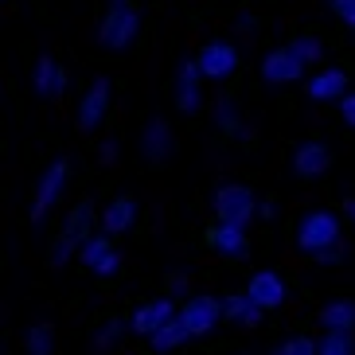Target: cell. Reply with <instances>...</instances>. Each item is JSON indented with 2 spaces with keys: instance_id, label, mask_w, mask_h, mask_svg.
Wrapping results in <instances>:
<instances>
[{
  "instance_id": "obj_1",
  "label": "cell",
  "mask_w": 355,
  "mask_h": 355,
  "mask_svg": "<svg viewBox=\"0 0 355 355\" xmlns=\"http://www.w3.org/2000/svg\"><path fill=\"white\" fill-rule=\"evenodd\" d=\"M90 223H94V203H90V199L74 203L67 223H63V230H59V239H55V246H51V266H67L74 254H83V246L94 239V234H90Z\"/></svg>"
},
{
  "instance_id": "obj_2",
  "label": "cell",
  "mask_w": 355,
  "mask_h": 355,
  "mask_svg": "<svg viewBox=\"0 0 355 355\" xmlns=\"http://www.w3.org/2000/svg\"><path fill=\"white\" fill-rule=\"evenodd\" d=\"M297 246L304 254H324V250H336L340 246V219L332 211H309L297 227Z\"/></svg>"
},
{
  "instance_id": "obj_3",
  "label": "cell",
  "mask_w": 355,
  "mask_h": 355,
  "mask_svg": "<svg viewBox=\"0 0 355 355\" xmlns=\"http://www.w3.org/2000/svg\"><path fill=\"white\" fill-rule=\"evenodd\" d=\"M254 191L246 188V184H223L219 191H215V215H219V223H227V227H239L246 230L254 219Z\"/></svg>"
},
{
  "instance_id": "obj_4",
  "label": "cell",
  "mask_w": 355,
  "mask_h": 355,
  "mask_svg": "<svg viewBox=\"0 0 355 355\" xmlns=\"http://www.w3.org/2000/svg\"><path fill=\"white\" fill-rule=\"evenodd\" d=\"M137 28H141V12L133 4H110V12L102 16V28H98V40L114 51H121V47L133 43Z\"/></svg>"
},
{
  "instance_id": "obj_5",
  "label": "cell",
  "mask_w": 355,
  "mask_h": 355,
  "mask_svg": "<svg viewBox=\"0 0 355 355\" xmlns=\"http://www.w3.org/2000/svg\"><path fill=\"white\" fill-rule=\"evenodd\" d=\"M196 63H199V71H203V78L223 83V78L234 74V67H239V51H234V43L211 40V43H203V47L196 51Z\"/></svg>"
},
{
  "instance_id": "obj_6",
  "label": "cell",
  "mask_w": 355,
  "mask_h": 355,
  "mask_svg": "<svg viewBox=\"0 0 355 355\" xmlns=\"http://www.w3.org/2000/svg\"><path fill=\"white\" fill-rule=\"evenodd\" d=\"M304 71H309V63H304L293 47H277V51H270L261 59V78L270 86H289V83H297Z\"/></svg>"
},
{
  "instance_id": "obj_7",
  "label": "cell",
  "mask_w": 355,
  "mask_h": 355,
  "mask_svg": "<svg viewBox=\"0 0 355 355\" xmlns=\"http://www.w3.org/2000/svg\"><path fill=\"white\" fill-rule=\"evenodd\" d=\"M180 316H184V324H188L191 336H207L211 328L223 320V301H215V297H207V293H196V297L180 309Z\"/></svg>"
},
{
  "instance_id": "obj_8",
  "label": "cell",
  "mask_w": 355,
  "mask_h": 355,
  "mask_svg": "<svg viewBox=\"0 0 355 355\" xmlns=\"http://www.w3.org/2000/svg\"><path fill=\"white\" fill-rule=\"evenodd\" d=\"M67 172H71L67 160H55V164L43 172L40 188H35V203H32V223H43V215L55 207V199H59V191H63V184H67Z\"/></svg>"
},
{
  "instance_id": "obj_9",
  "label": "cell",
  "mask_w": 355,
  "mask_h": 355,
  "mask_svg": "<svg viewBox=\"0 0 355 355\" xmlns=\"http://www.w3.org/2000/svg\"><path fill=\"white\" fill-rule=\"evenodd\" d=\"M83 266L90 273H98V277H110V273L121 266V258H117V246H114V234H94V239L83 246Z\"/></svg>"
},
{
  "instance_id": "obj_10",
  "label": "cell",
  "mask_w": 355,
  "mask_h": 355,
  "mask_svg": "<svg viewBox=\"0 0 355 355\" xmlns=\"http://www.w3.org/2000/svg\"><path fill=\"white\" fill-rule=\"evenodd\" d=\"M328 168H332V153L320 141H304L293 153V172H297V180H320Z\"/></svg>"
},
{
  "instance_id": "obj_11",
  "label": "cell",
  "mask_w": 355,
  "mask_h": 355,
  "mask_svg": "<svg viewBox=\"0 0 355 355\" xmlns=\"http://www.w3.org/2000/svg\"><path fill=\"white\" fill-rule=\"evenodd\" d=\"M246 297L258 304L261 313H270V309H282V304H285V282L277 277V273L261 270V273H254V277H250V285H246Z\"/></svg>"
},
{
  "instance_id": "obj_12",
  "label": "cell",
  "mask_w": 355,
  "mask_h": 355,
  "mask_svg": "<svg viewBox=\"0 0 355 355\" xmlns=\"http://www.w3.org/2000/svg\"><path fill=\"white\" fill-rule=\"evenodd\" d=\"M176 316H180V313H176V304L168 301V297H160V301L141 304V309L133 313V324H129V328H133L137 336H153V332H160L168 320H176Z\"/></svg>"
},
{
  "instance_id": "obj_13",
  "label": "cell",
  "mask_w": 355,
  "mask_h": 355,
  "mask_svg": "<svg viewBox=\"0 0 355 355\" xmlns=\"http://www.w3.org/2000/svg\"><path fill=\"white\" fill-rule=\"evenodd\" d=\"M203 242H207L211 250L227 254V258H239V254L250 250V239H246V230L227 227V223H211V227L203 230Z\"/></svg>"
},
{
  "instance_id": "obj_14",
  "label": "cell",
  "mask_w": 355,
  "mask_h": 355,
  "mask_svg": "<svg viewBox=\"0 0 355 355\" xmlns=\"http://www.w3.org/2000/svg\"><path fill=\"white\" fill-rule=\"evenodd\" d=\"M105 110H110V83H105V78H98V83L86 90L83 105H78V129H83V133L98 129V121L105 117Z\"/></svg>"
},
{
  "instance_id": "obj_15",
  "label": "cell",
  "mask_w": 355,
  "mask_h": 355,
  "mask_svg": "<svg viewBox=\"0 0 355 355\" xmlns=\"http://www.w3.org/2000/svg\"><path fill=\"white\" fill-rule=\"evenodd\" d=\"M344 90H347V74L340 67H328V71L309 78V98L313 102H340V98H347Z\"/></svg>"
},
{
  "instance_id": "obj_16",
  "label": "cell",
  "mask_w": 355,
  "mask_h": 355,
  "mask_svg": "<svg viewBox=\"0 0 355 355\" xmlns=\"http://www.w3.org/2000/svg\"><path fill=\"white\" fill-rule=\"evenodd\" d=\"M35 90L43 98H63V90H67V71L55 63L51 55H40L35 59Z\"/></svg>"
},
{
  "instance_id": "obj_17",
  "label": "cell",
  "mask_w": 355,
  "mask_h": 355,
  "mask_svg": "<svg viewBox=\"0 0 355 355\" xmlns=\"http://www.w3.org/2000/svg\"><path fill=\"white\" fill-rule=\"evenodd\" d=\"M199 83H203V71H199V63H196V59L180 67V90H176V105L184 110V114H196V110H199Z\"/></svg>"
},
{
  "instance_id": "obj_18",
  "label": "cell",
  "mask_w": 355,
  "mask_h": 355,
  "mask_svg": "<svg viewBox=\"0 0 355 355\" xmlns=\"http://www.w3.org/2000/svg\"><path fill=\"white\" fill-rule=\"evenodd\" d=\"M168 153H172V125L164 117H153L145 125V157L160 164V160H168Z\"/></svg>"
},
{
  "instance_id": "obj_19",
  "label": "cell",
  "mask_w": 355,
  "mask_h": 355,
  "mask_svg": "<svg viewBox=\"0 0 355 355\" xmlns=\"http://www.w3.org/2000/svg\"><path fill=\"white\" fill-rule=\"evenodd\" d=\"M316 320L324 324V332H355V304L352 301H328Z\"/></svg>"
},
{
  "instance_id": "obj_20",
  "label": "cell",
  "mask_w": 355,
  "mask_h": 355,
  "mask_svg": "<svg viewBox=\"0 0 355 355\" xmlns=\"http://www.w3.org/2000/svg\"><path fill=\"white\" fill-rule=\"evenodd\" d=\"M133 215H137V203H133L129 196L114 199V203H110V207L102 211V230L117 239L121 230H129V227H133Z\"/></svg>"
},
{
  "instance_id": "obj_21",
  "label": "cell",
  "mask_w": 355,
  "mask_h": 355,
  "mask_svg": "<svg viewBox=\"0 0 355 355\" xmlns=\"http://www.w3.org/2000/svg\"><path fill=\"white\" fill-rule=\"evenodd\" d=\"M261 316V309L246 297V293H230L227 301H223V320H234V324H246V328H254Z\"/></svg>"
},
{
  "instance_id": "obj_22",
  "label": "cell",
  "mask_w": 355,
  "mask_h": 355,
  "mask_svg": "<svg viewBox=\"0 0 355 355\" xmlns=\"http://www.w3.org/2000/svg\"><path fill=\"white\" fill-rule=\"evenodd\" d=\"M148 340H153V352H172V347H180L184 340H191V332H188V324H184V316H176V320H168L164 328L153 332Z\"/></svg>"
},
{
  "instance_id": "obj_23",
  "label": "cell",
  "mask_w": 355,
  "mask_h": 355,
  "mask_svg": "<svg viewBox=\"0 0 355 355\" xmlns=\"http://www.w3.org/2000/svg\"><path fill=\"white\" fill-rule=\"evenodd\" d=\"M320 355H355V332H324Z\"/></svg>"
},
{
  "instance_id": "obj_24",
  "label": "cell",
  "mask_w": 355,
  "mask_h": 355,
  "mask_svg": "<svg viewBox=\"0 0 355 355\" xmlns=\"http://www.w3.org/2000/svg\"><path fill=\"white\" fill-rule=\"evenodd\" d=\"M51 340H55V328L47 320H40L28 332V355H51Z\"/></svg>"
},
{
  "instance_id": "obj_25",
  "label": "cell",
  "mask_w": 355,
  "mask_h": 355,
  "mask_svg": "<svg viewBox=\"0 0 355 355\" xmlns=\"http://www.w3.org/2000/svg\"><path fill=\"white\" fill-rule=\"evenodd\" d=\"M273 355H320V344L309 340V336H289V340H285Z\"/></svg>"
},
{
  "instance_id": "obj_26",
  "label": "cell",
  "mask_w": 355,
  "mask_h": 355,
  "mask_svg": "<svg viewBox=\"0 0 355 355\" xmlns=\"http://www.w3.org/2000/svg\"><path fill=\"white\" fill-rule=\"evenodd\" d=\"M289 47L301 55L304 63H316V59H320V43H316V40H304V35H301V40H293Z\"/></svg>"
},
{
  "instance_id": "obj_27",
  "label": "cell",
  "mask_w": 355,
  "mask_h": 355,
  "mask_svg": "<svg viewBox=\"0 0 355 355\" xmlns=\"http://www.w3.org/2000/svg\"><path fill=\"white\" fill-rule=\"evenodd\" d=\"M332 8H336V16H340V20L355 28V0H332Z\"/></svg>"
},
{
  "instance_id": "obj_28",
  "label": "cell",
  "mask_w": 355,
  "mask_h": 355,
  "mask_svg": "<svg viewBox=\"0 0 355 355\" xmlns=\"http://www.w3.org/2000/svg\"><path fill=\"white\" fill-rule=\"evenodd\" d=\"M340 117H344V125H352V129H355V94L340 98Z\"/></svg>"
},
{
  "instance_id": "obj_29",
  "label": "cell",
  "mask_w": 355,
  "mask_h": 355,
  "mask_svg": "<svg viewBox=\"0 0 355 355\" xmlns=\"http://www.w3.org/2000/svg\"><path fill=\"white\" fill-rule=\"evenodd\" d=\"M344 258V250L336 254V250H324V254H316V266H336V261Z\"/></svg>"
},
{
  "instance_id": "obj_30",
  "label": "cell",
  "mask_w": 355,
  "mask_h": 355,
  "mask_svg": "<svg viewBox=\"0 0 355 355\" xmlns=\"http://www.w3.org/2000/svg\"><path fill=\"white\" fill-rule=\"evenodd\" d=\"M117 332H121V324H110V328H105V332H102V344H110V340H114Z\"/></svg>"
},
{
  "instance_id": "obj_31",
  "label": "cell",
  "mask_w": 355,
  "mask_h": 355,
  "mask_svg": "<svg viewBox=\"0 0 355 355\" xmlns=\"http://www.w3.org/2000/svg\"><path fill=\"white\" fill-rule=\"evenodd\" d=\"M344 211H347V219L355 223V196H352V199H344Z\"/></svg>"
},
{
  "instance_id": "obj_32",
  "label": "cell",
  "mask_w": 355,
  "mask_h": 355,
  "mask_svg": "<svg viewBox=\"0 0 355 355\" xmlns=\"http://www.w3.org/2000/svg\"><path fill=\"white\" fill-rule=\"evenodd\" d=\"M110 4H133V0H110Z\"/></svg>"
}]
</instances>
